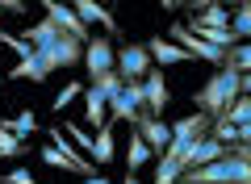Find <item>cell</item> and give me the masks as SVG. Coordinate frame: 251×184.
<instances>
[{
	"label": "cell",
	"mask_w": 251,
	"mask_h": 184,
	"mask_svg": "<svg viewBox=\"0 0 251 184\" xmlns=\"http://www.w3.org/2000/svg\"><path fill=\"white\" fill-rule=\"evenodd\" d=\"M21 38H25V42H29V46H34V51H38V54H50V51H54V46H59V38H63V29H59V26H54V21H50V17H42V21H38V26H29V29H25V34H21Z\"/></svg>",
	"instance_id": "obj_12"
},
{
	"label": "cell",
	"mask_w": 251,
	"mask_h": 184,
	"mask_svg": "<svg viewBox=\"0 0 251 184\" xmlns=\"http://www.w3.org/2000/svg\"><path fill=\"white\" fill-rule=\"evenodd\" d=\"M84 117H88V122L97 126V130H100V126H109V101L100 97V92H97L92 84L84 88Z\"/></svg>",
	"instance_id": "obj_18"
},
{
	"label": "cell",
	"mask_w": 251,
	"mask_h": 184,
	"mask_svg": "<svg viewBox=\"0 0 251 184\" xmlns=\"http://www.w3.org/2000/svg\"><path fill=\"white\" fill-rule=\"evenodd\" d=\"M234 38H239V42H251V0H243L239 9H234Z\"/></svg>",
	"instance_id": "obj_21"
},
{
	"label": "cell",
	"mask_w": 251,
	"mask_h": 184,
	"mask_svg": "<svg viewBox=\"0 0 251 184\" xmlns=\"http://www.w3.org/2000/svg\"><path fill=\"white\" fill-rule=\"evenodd\" d=\"M92 88H97V92H100V97H105V101H113L117 92H122V88H126V79H122V76H117V71H113V76L97 79V84H92Z\"/></svg>",
	"instance_id": "obj_25"
},
{
	"label": "cell",
	"mask_w": 251,
	"mask_h": 184,
	"mask_svg": "<svg viewBox=\"0 0 251 184\" xmlns=\"http://www.w3.org/2000/svg\"><path fill=\"white\" fill-rule=\"evenodd\" d=\"M0 42H4V46H9L13 54H17V63H21V59H29V54H34V46H29L25 38H21V34H0Z\"/></svg>",
	"instance_id": "obj_26"
},
{
	"label": "cell",
	"mask_w": 251,
	"mask_h": 184,
	"mask_svg": "<svg viewBox=\"0 0 251 184\" xmlns=\"http://www.w3.org/2000/svg\"><path fill=\"white\" fill-rule=\"evenodd\" d=\"M147 51H151L155 67H176V63H193V54H188L184 46H176L172 38H163V34L147 38Z\"/></svg>",
	"instance_id": "obj_10"
},
{
	"label": "cell",
	"mask_w": 251,
	"mask_h": 184,
	"mask_svg": "<svg viewBox=\"0 0 251 184\" xmlns=\"http://www.w3.org/2000/svg\"><path fill=\"white\" fill-rule=\"evenodd\" d=\"M168 38H172V42H176V46H184V51L193 54V59H201V63H214L218 71H222L226 63H230V51H218V46L201 42V38L193 34V29H188L184 21H176V26H172V34H168Z\"/></svg>",
	"instance_id": "obj_4"
},
{
	"label": "cell",
	"mask_w": 251,
	"mask_h": 184,
	"mask_svg": "<svg viewBox=\"0 0 251 184\" xmlns=\"http://www.w3.org/2000/svg\"><path fill=\"white\" fill-rule=\"evenodd\" d=\"M143 88H147V113H155V117H163V109H168V76H163V67H155L151 76L143 79Z\"/></svg>",
	"instance_id": "obj_13"
},
{
	"label": "cell",
	"mask_w": 251,
	"mask_h": 184,
	"mask_svg": "<svg viewBox=\"0 0 251 184\" xmlns=\"http://www.w3.org/2000/svg\"><path fill=\"white\" fill-rule=\"evenodd\" d=\"M25 151H29V147H25V138H21V134H13L9 126L0 122V155H4V159H21Z\"/></svg>",
	"instance_id": "obj_20"
},
{
	"label": "cell",
	"mask_w": 251,
	"mask_h": 184,
	"mask_svg": "<svg viewBox=\"0 0 251 184\" xmlns=\"http://www.w3.org/2000/svg\"><path fill=\"white\" fill-rule=\"evenodd\" d=\"M0 159H4V155H0Z\"/></svg>",
	"instance_id": "obj_38"
},
{
	"label": "cell",
	"mask_w": 251,
	"mask_h": 184,
	"mask_svg": "<svg viewBox=\"0 0 251 184\" xmlns=\"http://www.w3.org/2000/svg\"><path fill=\"white\" fill-rule=\"evenodd\" d=\"M4 126H9V130H13V134H21V138H29V134H34V130H38V117H34V113H29V109H21V113H17V117H13V122H4Z\"/></svg>",
	"instance_id": "obj_24"
},
{
	"label": "cell",
	"mask_w": 251,
	"mask_h": 184,
	"mask_svg": "<svg viewBox=\"0 0 251 184\" xmlns=\"http://www.w3.org/2000/svg\"><path fill=\"white\" fill-rule=\"evenodd\" d=\"M63 134H67V138L75 142V151H80V155H88V159H92V142H97V134H84L75 122H67V126H63Z\"/></svg>",
	"instance_id": "obj_23"
},
{
	"label": "cell",
	"mask_w": 251,
	"mask_h": 184,
	"mask_svg": "<svg viewBox=\"0 0 251 184\" xmlns=\"http://www.w3.org/2000/svg\"><path fill=\"white\" fill-rule=\"evenodd\" d=\"M209 138H218L222 147H234V142H239V126L226 122V117H218V122L209 126Z\"/></svg>",
	"instance_id": "obj_22"
},
{
	"label": "cell",
	"mask_w": 251,
	"mask_h": 184,
	"mask_svg": "<svg viewBox=\"0 0 251 184\" xmlns=\"http://www.w3.org/2000/svg\"><path fill=\"white\" fill-rule=\"evenodd\" d=\"M72 9L80 13V21H84V26H105L109 34H122V29H117V17L105 9V4H97V0H75Z\"/></svg>",
	"instance_id": "obj_15"
},
{
	"label": "cell",
	"mask_w": 251,
	"mask_h": 184,
	"mask_svg": "<svg viewBox=\"0 0 251 184\" xmlns=\"http://www.w3.org/2000/svg\"><path fill=\"white\" fill-rule=\"evenodd\" d=\"M239 97H243V71L226 63L222 71L209 76V84L201 88L193 101H197V113H205V117H214V122H218V117L230 113V105H234Z\"/></svg>",
	"instance_id": "obj_1"
},
{
	"label": "cell",
	"mask_w": 251,
	"mask_h": 184,
	"mask_svg": "<svg viewBox=\"0 0 251 184\" xmlns=\"http://www.w3.org/2000/svg\"><path fill=\"white\" fill-rule=\"evenodd\" d=\"M226 122H234V126H247L251 122V97H239L230 105V113H226Z\"/></svg>",
	"instance_id": "obj_27"
},
{
	"label": "cell",
	"mask_w": 251,
	"mask_h": 184,
	"mask_svg": "<svg viewBox=\"0 0 251 184\" xmlns=\"http://www.w3.org/2000/svg\"><path fill=\"white\" fill-rule=\"evenodd\" d=\"M54 76V63L46 59V54H29V59H21L17 67H9V79H34V84H46V79Z\"/></svg>",
	"instance_id": "obj_11"
},
{
	"label": "cell",
	"mask_w": 251,
	"mask_h": 184,
	"mask_svg": "<svg viewBox=\"0 0 251 184\" xmlns=\"http://www.w3.org/2000/svg\"><path fill=\"white\" fill-rule=\"evenodd\" d=\"M113 155H117V138H113V122H109V126H100V130H97V142H92V163L105 167V163H113Z\"/></svg>",
	"instance_id": "obj_17"
},
{
	"label": "cell",
	"mask_w": 251,
	"mask_h": 184,
	"mask_svg": "<svg viewBox=\"0 0 251 184\" xmlns=\"http://www.w3.org/2000/svg\"><path fill=\"white\" fill-rule=\"evenodd\" d=\"M72 184H113L109 176H84V180H72Z\"/></svg>",
	"instance_id": "obj_33"
},
{
	"label": "cell",
	"mask_w": 251,
	"mask_h": 184,
	"mask_svg": "<svg viewBox=\"0 0 251 184\" xmlns=\"http://www.w3.org/2000/svg\"><path fill=\"white\" fill-rule=\"evenodd\" d=\"M151 159H155V151L143 142V134H130V155H126V167H130V176H134L143 163H151Z\"/></svg>",
	"instance_id": "obj_19"
},
{
	"label": "cell",
	"mask_w": 251,
	"mask_h": 184,
	"mask_svg": "<svg viewBox=\"0 0 251 184\" xmlns=\"http://www.w3.org/2000/svg\"><path fill=\"white\" fill-rule=\"evenodd\" d=\"M230 67H239L243 76L251 71V42H239V46L230 51Z\"/></svg>",
	"instance_id": "obj_28"
},
{
	"label": "cell",
	"mask_w": 251,
	"mask_h": 184,
	"mask_svg": "<svg viewBox=\"0 0 251 184\" xmlns=\"http://www.w3.org/2000/svg\"><path fill=\"white\" fill-rule=\"evenodd\" d=\"M0 9H9V13H25V0H0Z\"/></svg>",
	"instance_id": "obj_32"
},
{
	"label": "cell",
	"mask_w": 251,
	"mask_h": 184,
	"mask_svg": "<svg viewBox=\"0 0 251 184\" xmlns=\"http://www.w3.org/2000/svg\"><path fill=\"white\" fill-rule=\"evenodd\" d=\"M243 97H251V71L243 76Z\"/></svg>",
	"instance_id": "obj_35"
},
{
	"label": "cell",
	"mask_w": 251,
	"mask_h": 184,
	"mask_svg": "<svg viewBox=\"0 0 251 184\" xmlns=\"http://www.w3.org/2000/svg\"><path fill=\"white\" fill-rule=\"evenodd\" d=\"M84 71H88L92 84L105 79V76H113L117 71V46L109 42V38H92V42L84 46Z\"/></svg>",
	"instance_id": "obj_5"
},
{
	"label": "cell",
	"mask_w": 251,
	"mask_h": 184,
	"mask_svg": "<svg viewBox=\"0 0 251 184\" xmlns=\"http://www.w3.org/2000/svg\"><path fill=\"white\" fill-rule=\"evenodd\" d=\"M134 134H143V142L155 151V155H168V147H172V126L163 122V117H155V113H138L134 117Z\"/></svg>",
	"instance_id": "obj_7"
},
{
	"label": "cell",
	"mask_w": 251,
	"mask_h": 184,
	"mask_svg": "<svg viewBox=\"0 0 251 184\" xmlns=\"http://www.w3.org/2000/svg\"><path fill=\"white\" fill-rule=\"evenodd\" d=\"M0 184H42V180H38V176H29L25 167H13L9 176H0Z\"/></svg>",
	"instance_id": "obj_30"
},
{
	"label": "cell",
	"mask_w": 251,
	"mask_h": 184,
	"mask_svg": "<svg viewBox=\"0 0 251 184\" xmlns=\"http://www.w3.org/2000/svg\"><path fill=\"white\" fill-rule=\"evenodd\" d=\"M226 155H230V147H222L218 138H209V134H205V138L193 147V155L184 159V172H193V167H205V163H218V159H226Z\"/></svg>",
	"instance_id": "obj_14"
},
{
	"label": "cell",
	"mask_w": 251,
	"mask_h": 184,
	"mask_svg": "<svg viewBox=\"0 0 251 184\" xmlns=\"http://www.w3.org/2000/svg\"><path fill=\"white\" fill-rule=\"evenodd\" d=\"M42 9H46L42 17H50L54 26L63 29V34H72V38H80L84 46L92 42V34H88V26H84V21H80V13H75L72 4H59V0H42Z\"/></svg>",
	"instance_id": "obj_8"
},
{
	"label": "cell",
	"mask_w": 251,
	"mask_h": 184,
	"mask_svg": "<svg viewBox=\"0 0 251 184\" xmlns=\"http://www.w3.org/2000/svg\"><path fill=\"white\" fill-rule=\"evenodd\" d=\"M239 142H243V147H251V122L239 126Z\"/></svg>",
	"instance_id": "obj_34"
},
{
	"label": "cell",
	"mask_w": 251,
	"mask_h": 184,
	"mask_svg": "<svg viewBox=\"0 0 251 184\" xmlns=\"http://www.w3.org/2000/svg\"><path fill=\"white\" fill-rule=\"evenodd\" d=\"M122 184H143V180H138V176H122Z\"/></svg>",
	"instance_id": "obj_36"
},
{
	"label": "cell",
	"mask_w": 251,
	"mask_h": 184,
	"mask_svg": "<svg viewBox=\"0 0 251 184\" xmlns=\"http://www.w3.org/2000/svg\"><path fill=\"white\" fill-rule=\"evenodd\" d=\"M46 59L54 63V71H59V67H75V63H84V42H80V38H72V34H63L59 46H54Z\"/></svg>",
	"instance_id": "obj_16"
},
{
	"label": "cell",
	"mask_w": 251,
	"mask_h": 184,
	"mask_svg": "<svg viewBox=\"0 0 251 184\" xmlns=\"http://www.w3.org/2000/svg\"><path fill=\"white\" fill-rule=\"evenodd\" d=\"M0 84H4V76H0Z\"/></svg>",
	"instance_id": "obj_37"
},
{
	"label": "cell",
	"mask_w": 251,
	"mask_h": 184,
	"mask_svg": "<svg viewBox=\"0 0 251 184\" xmlns=\"http://www.w3.org/2000/svg\"><path fill=\"white\" fill-rule=\"evenodd\" d=\"M75 97H84V84H80V79H72V84H67V88L59 92V97H54V109H67Z\"/></svg>",
	"instance_id": "obj_29"
},
{
	"label": "cell",
	"mask_w": 251,
	"mask_h": 184,
	"mask_svg": "<svg viewBox=\"0 0 251 184\" xmlns=\"http://www.w3.org/2000/svg\"><path fill=\"white\" fill-rule=\"evenodd\" d=\"M151 71H155V59H151V51H147V42L117 46V76H122L126 84H143Z\"/></svg>",
	"instance_id": "obj_3"
},
{
	"label": "cell",
	"mask_w": 251,
	"mask_h": 184,
	"mask_svg": "<svg viewBox=\"0 0 251 184\" xmlns=\"http://www.w3.org/2000/svg\"><path fill=\"white\" fill-rule=\"evenodd\" d=\"M138 113H147V88L143 84H126L122 92L109 101V122H130L134 126Z\"/></svg>",
	"instance_id": "obj_6"
},
{
	"label": "cell",
	"mask_w": 251,
	"mask_h": 184,
	"mask_svg": "<svg viewBox=\"0 0 251 184\" xmlns=\"http://www.w3.org/2000/svg\"><path fill=\"white\" fill-rule=\"evenodd\" d=\"M230 155H234V159H243V163H251V147H243V142H234Z\"/></svg>",
	"instance_id": "obj_31"
},
{
	"label": "cell",
	"mask_w": 251,
	"mask_h": 184,
	"mask_svg": "<svg viewBox=\"0 0 251 184\" xmlns=\"http://www.w3.org/2000/svg\"><path fill=\"white\" fill-rule=\"evenodd\" d=\"M209 126H214V117H205V113H188V117H180V122L172 126V147H168V155L176 159L180 167H184V159L193 155V147H197V142L209 134Z\"/></svg>",
	"instance_id": "obj_2"
},
{
	"label": "cell",
	"mask_w": 251,
	"mask_h": 184,
	"mask_svg": "<svg viewBox=\"0 0 251 184\" xmlns=\"http://www.w3.org/2000/svg\"><path fill=\"white\" fill-rule=\"evenodd\" d=\"M201 13H193V17H188V29H193V34H197V29H230L234 26V13L226 9V4H197Z\"/></svg>",
	"instance_id": "obj_9"
}]
</instances>
